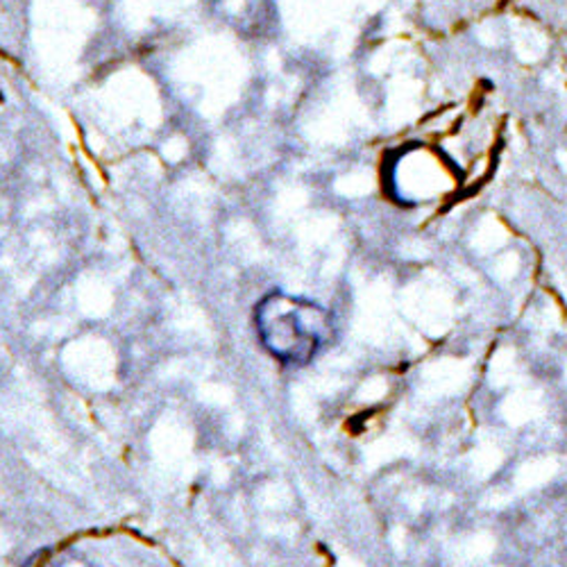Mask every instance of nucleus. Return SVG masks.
<instances>
[{
	"label": "nucleus",
	"instance_id": "4",
	"mask_svg": "<svg viewBox=\"0 0 567 567\" xmlns=\"http://www.w3.org/2000/svg\"><path fill=\"white\" fill-rule=\"evenodd\" d=\"M543 411L545 406L540 393L536 391H515L502 404V415L506 417L508 424H513V427H519V424H527L529 420L540 417Z\"/></svg>",
	"mask_w": 567,
	"mask_h": 567
},
{
	"label": "nucleus",
	"instance_id": "7",
	"mask_svg": "<svg viewBox=\"0 0 567 567\" xmlns=\"http://www.w3.org/2000/svg\"><path fill=\"white\" fill-rule=\"evenodd\" d=\"M506 244V229L495 218H484L472 236V248L482 255L495 252Z\"/></svg>",
	"mask_w": 567,
	"mask_h": 567
},
{
	"label": "nucleus",
	"instance_id": "10",
	"mask_svg": "<svg viewBox=\"0 0 567 567\" xmlns=\"http://www.w3.org/2000/svg\"><path fill=\"white\" fill-rule=\"evenodd\" d=\"M515 374V350L499 348L491 361V380L495 386H504L513 380Z\"/></svg>",
	"mask_w": 567,
	"mask_h": 567
},
{
	"label": "nucleus",
	"instance_id": "3",
	"mask_svg": "<svg viewBox=\"0 0 567 567\" xmlns=\"http://www.w3.org/2000/svg\"><path fill=\"white\" fill-rule=\"evenodd\" d=\"M470 374H472L470 361H461V359L432 361L422 370V395L430 400L456 395L467 386Z\"/></svg>",
	"mask_w": 567,
	"mask_h": 567
},
{
	"label": "nucleus",
	"instance_id": "8",
	"mask_svg": "<svg viewBox=\"0 0 567 567\" xmlns=\"http://www.w3.org/2000/svg\"><path fill=\"white\" fill-rule=\"evenodd\" d=\"M504 463V454L502 450L495 445V443H488L484 441L475 454H472V470H475V475L480 480H488L493 472H497Z\"/></svg>",
	"mask_w": 567,
	"mask_h": 567
},
{
	"label": "nucleus",
	"instance_id": "9",
	"mask_svg": "<svg viewBox=\"0 0 567 567\" xmlns=\"http://www.w3.org/2000/svg\"><path fill=\"white\" fill-rule=\"evenodd\" d=\"M497 547V540L488 532H480L475 536H470L465 543H461L458 554L463 560H484L488 558Z\"/></svg>",
	"mask_w": 567,
	"mask_h": 567
},
{
	"label": "nucleus",
	"instance_id": "11",
	"mask_svg": "<svg viewBox=\"0 0 567 567\" xmlns=\"http://www.w3.org/2000/svg\"><path fill=\"white\" fill-rule=\"evenodd\" d=\"M519 270V257L517 255H502L495 266H493V275L499 279V281H508L517 275Z\"/></svg>",
	"mask_w": 567,
	"mask_h": 567
},
{
	"label": "nucleus",
	"instance_id": "13",
	"mask_svg": "<svg viewBox=\"0 0 567 567\" xmlns=\"http://www.w3.org/2000/svg\"><path fill=\"white\" fill-rule=\"evenodd\" d=\"M558 162H560V166L567 171V151H560V153H558Z\"/></svg>",
	"mask_w": 567,
	"mask_h": 567
},
{
	"label": "nucleus",
	"instance_id": "6",
	"mask_svg": "<svg viewBox=\"0 0 567 567\" xmlns=\"http://www.w3.org/2000/svg\"><path fill=\"white\" fill-rule=\"evenodd\" d=\"M23 567H101V565L71 547H49V549L34 551L23 563Z\"/></svg>",
	"mask_w": 567,
	"mask_h": 567
},
{
	"label": "nucleus",
	"instance_id": "1",
	"mask_svg": "<svg viewBox=\"0 0 567 567\" xmlns=\"http://www.w3.org/2000/svg\"><path fill=\"white\" fill-rule=\"evenodd\" d=\"M255 324L264 350L289 365L309 363L329 334L324 309L284 291H270L261 298L255 309Z\"/></svg>",
	"mask_w": 567,
	"mask_h": 567
},
{
	"label": "nucleus",
	"instance_id": "2",
	"mask_svg": "<svg viewBox=\"0 0 567 567\" xmlns=\"http://www.w3.org/2000/svg\"><path fill=\"white\" fill-rule=\"evenodd\" d=\"M411 313L420 320L424 332L432 337L445 334L452 324V296L441 287H424L420 291L409 293Z\"/></svg>",
	"mask_w": 567,
	"mask_h": 567
},
{
	"label": "nucleus",
	"instance_id": "12",
	"mask_svg": "<svg viewBox=\"0 0 567 567\" xmlns=\"http://www.w3.org/2000/svg\"><path fill=\"white\" fill-rule=\"evenodd\" d=\"M395 543H398L395 547H398V549H402V543H404V532H400V529L395 532Z\"/></svg>",
	"mask_w": 567,
	"mask_h": 567
},
{
	"label": "nucleus",
	"instance_id": "5",
	"mask_svg": "<svg viewBox=\"0 0 567 567\" xmlns=\"http://www.w3.org/2000/svg\"><path fill=\"white\" fill-rule=\"evenodd\" d=\"M556 472H558V461L554 456H538V458H532L525 465L517 467L513 486L519 493L534 491V488L545 486L556 475Z\"/></svg>",
	"mask_w": 567,
	"mask_h": 567
}]
</instances>
